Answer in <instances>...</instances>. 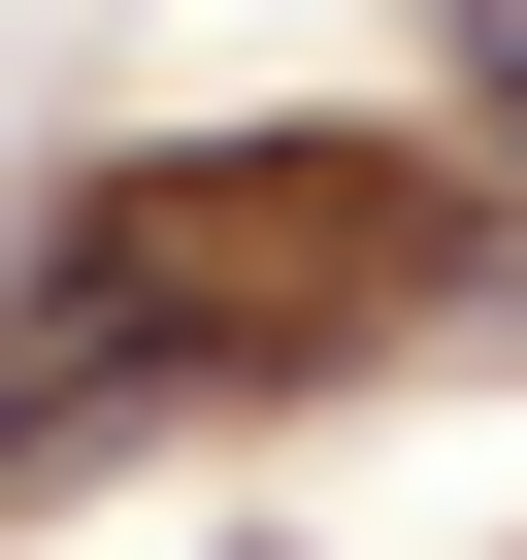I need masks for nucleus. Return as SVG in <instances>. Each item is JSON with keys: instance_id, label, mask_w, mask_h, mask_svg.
I'll return each instance as SVG.
<instances>
[{"instance_id": "f257e3e1", "label": "nucleus", "mask_w": 527, "mask_h": 560, "mask_svg": "<svg viewBox=\"0 0 527 560\" xmlns=\"http://www.w3.org/2000/svg\"><path fill=\"white\" fill-rule=\"evenodd\" d=\"M461 100H494V165H527V0H461Z\"/></svg>"}]
</instances>
